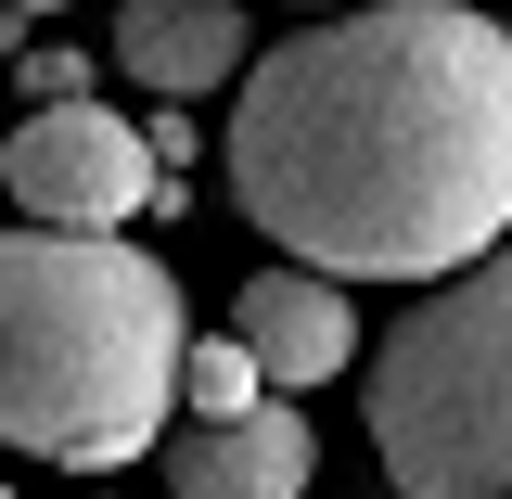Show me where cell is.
<instances>
[{"mask_svg": "<svg viewBox=\"0 0 512 499\" xmlns=\"http://www.w3.org/2000/svg\"><path fill=\"white\" fill-rule=\"evenodd\" d=\"M154 154H167V167H192V154H205V128H192L180 103H154Z\"/></svg>", "mask_w": 512, "mask_h": 499, "instance_id": "obj_10", "label": "cell"}, {"mask_svg": "<svg viewBox=\"0 0 512 499\" xmlns=\"http://www.w3.org/2000/svg\"><path fill=\"white\" fill-rule=\"evenodd\" d=\"M256 397H269V359H256L244 333H192V359H180V410L231 423V410H256Z\"/></svg>", "mask_w": 512, "mask_h": 499, "instance_id": "obj_8", "label": "cell"}, {"mask_svg": "<svg viewBox=\"0 0 512 499\" xmlns=\"http://www.w3.org/2000/svg\"><path fill=\"white\" fill-rule=\"evenodd\" d=\"M180 359L192 308L167 256H141L128 231H64V218L0 231V448L116 474L180 423Z\"/></svg>", "mask_w": 512, "mask_h": 499, "instance_id": "obj_2", "label": "cell"}, {"mask_svg": "<svg viewBox=\"0 0 512 499\" xmlns=\"http://www.w3.org/2000/svg\"><path fill=\"white\" fill-rule=\"evenodd\" d=\"M180 167L154 154V128H128L116 103H90V90H64L39 116H13L0 141V192L26 205V218H64V231H128V218H180L192 192H167Z\"/></svg>", "mask_w": 512, "mask_h": 499, "instance_id": "obj_4", "label": "cell"}, {"mask_svg": "<svg viewBox=\"0 0 512 499\" xmlns=\"http://www.w3.org/2000/svg\"><path fill=\"white\" fill-rule=\"evenodd\" d=\"M218 167L333 282H448L512 244V26L474 0H333L256 52Z\"/></svg>", "mask_w": 512, "mask_h": 499, "instance_id": "obj_1", "label": "cell"}, {"mask_svg": "<svg viewBox=\"0 0 512 499\" xmlns=\"http://www.w3.org/2000/svg\"><path fill=\"white\" fill-rule=\"evenodd\" d=\"M308 13H333V0H308Z\"/></svg>", "mask_w": 512, "mask_h": 499, "instance_id": "obj_13", "label": "cell"}, {"mask_svg": "<svg viewBox=\"0 0 512 499\" xmlns=\"http://www.w3.org/2000/svg\"><path fill=\"white\" fill-rule=\"evenodd\" d=\"M116 64L154 103L231 90L244 77V0H116Z\"/></svg>", "mask_w": 512, "mask_h": 499, "instance_id": "obj_7", "label": "cell"}, {"mask_svg": "<svg viewBox=\"0 0 512 499\" xmlns=\"http://www.w3.org/2000/svg\"><path fill=\"white\" fill-rule=\"evenodd\" d=\"M308 474H320V436L282 397H256L231 423L180 410V436H167V499H308Z\"/></svg>", "mask_w": 512, "mask_h": 499, "instance_id": "obj_5", "label": "cell"}, {"mask_svg": "<svg viewBox=\"0 0 512 499\" xmlns=\"http://www.w3.org/2000/svg\"><path fill=\"white\" fill-rule=\"evenodd\" d=\"M13 90H39V103H64V90H90V64H77V52H13Z\"/></svg>", "mask_w": 512, "mask_h": 499, "instance_id": "obj_9", "label": "cell"}, {"mask_svg": "<svg viewBox=\"0 0 512 499\" xmlns=\"http://www.w3.org/2000/svg\"><path fill=\"white\" fill-rule=\"evenodd\" d=\"M372 461L397 499H512V244L410 295L372 346Z\"/></svg>", "mask_w": 512, "mask_h": 499, "instance_id": "obj_3", "label": "cell"}, {"mask_svg": "<svg viewBox=\"0 0 512 499\" xmlns=\"http://www.w3.org/2000/svg\"><path fill=\"white\" fill-rule=\"evenodd\" d=\"M231 333L269 359V384H282V397H308V384L359 372V308H346V282H333V269H308V256L256 269L244 295H231Z\"/></svg>", "mask_w": 512, "mask_h": 499, "instance_id": "obj_6", "label": "cell"}, {"mask_svg": "<svg viewBox=\"0 0 512 499\" xmlns=\"http://www.w3.org/2000/svg\"><path fill=\"white\" fill-rule=\"evenodd\" d=\"M0 499H13V487H0Z\"/></svg>", "mask_w": 512, "mask_h": 499, "instance_id": "obj_14", "label": "cell"}, {"mask_svg": "<svg viewBox=\"0 0 512 499\" xmlns=\"http://www.w3.org/2000/svg\"><path fill=\"white\" fill-rule=\"evenodd\" d=\"M26 13H64V0H26Z\"/></svg>", "mask_w": 512, "mask_h": 499, "instance_id": "obj_12", "label": "cell"}, {"mask_svg": "<svg viewBox=\"0 0 512 499\" xmlns=\"http://www.w3.org/2000/svg\"><path fill=\"white\" fill-rule=\"evenodd\" d=\"M13 52H26V0H0V64H13Z\"/></svg>", "mask_w": 512, "mask_h": 499, "instance_id": "obj_11", "label": "cell"}]
</instances>
